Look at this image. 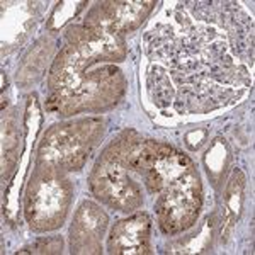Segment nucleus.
<instances>
[{
  "instance_id": "1",
  "label": "nucleus",
  "mask_w": 255,
  "mask_h": 255,
  "mask_svg": "<svg viewBox=\"0 0 255 255\" xmlns=\"http://www.w3.org/2000/svg\"><path fill=\"white\" fill-rule=\"evenodd\" d=\"M67 182L51 167L44 165L43 170H38L27 192L26 215L31 226L36 230H51L61 225L68 204Z\"/></svg>"
},
{
  "instance_id": "2",
  "label": "nucleus",
  "mask_w": 255,
  "mask_h": 255,
  "mask_svg": "<svg viewBox=\"0 0 255 255\" xmlns=\"http://www.w3.org/2000/svg\"><path fill=\"white\" fill-rule=\"evenodd\" d=\"M90 187L96 197L121 211H131L141 203L136 184L128 177L125 167L102 160L90 177Z\"/></svg>"
},
{
  "instance_id": "3",
  "label": "nucleus",
  "mask_w": 255,
  "mask_h": 255,
  "mask_svg": "<svg viewBox=\"0 0 255 255\" xmlns=\"http://www.w3.org/2000/svg\"><path fill=\"white\" fill-rule=\"evenodd\" d=\"M150 220L146 215H136L126 221H119L111 232L109 249L113 254H148Z\"/></svg>"
},
{
  "instance_id": "4",
  "label": "nucleus",
  "mask_w": 255,
  "mask_h": 255,
  "mask_svg": "<svg viewBox=\"0 0 255 255\" xmlns=\"http://www.w3.org/2000/svg\"><path fill=\"white\" fill-rule=\"evenodd\" d=\"M104 213L90 203H84L72 226L73 252H99V237L106 226Z\"/></svg>"
},
{
  "instance_id": "5",
  "label": "nucleus",
  "mask_w": 255,
  "mask_h": 255,
  "mask_svg": "<svg viewBox=\"0 0 255 255\" xmlns=\"http://www.w3.org/2000/svg\"><path fill=\"white\" fill-rule=\"evenodd\" d=\"M148 85H157V90H151L150 96L158 108H165V106L170 104L174 89H172L165 70L160 67H151L150 75H148Z\"/></svg>"
},
{
  "instance_id": "6",
  "label": "nucleus",
  "mask_w": 255,
  "mask_h": 255,
  "mask_svg": "<svg viewBox=\"0 0 255 255\" xmlns=\"http://www.w3.org/2000/svg\"><path fill=\"white\" fill-rule=\"evenodd\" d=\"M34 252H60L61 250V240H58V238H44V240H39L38 244L34 245Z\"/></svg>"
}]
</instances>
